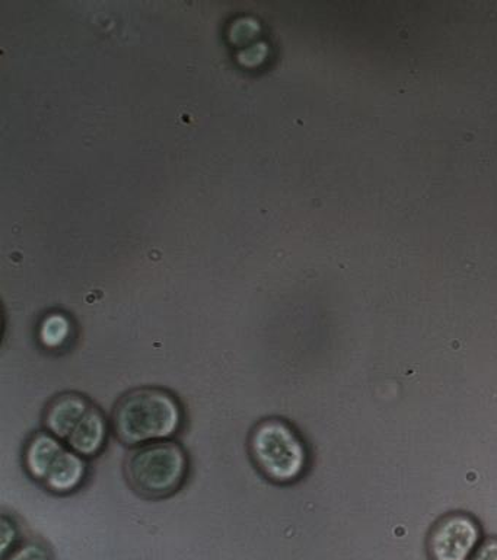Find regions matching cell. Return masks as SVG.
<instances>
[{
    "instance_id": "6da1fadb",
    "label": "cell",
    "mask_w": 497,
    "mask_h": 560,
    "mask_svg": "<svg viewBox=\"0 0 497 560\" xmlns=\"http://www.w3.org/2000/svg\"><path fill=\"white\" fill-rule=\"evenodd\" d=\"M182 422L185 411L178 398L158 387L130 389L116 402L111 415L113 432L129 448L171 440Z\"/></svg>"
},
{
    "instance_id": "7a4b0ae2",
    "label": "cell",
    "mask_w": 497,
    "mask_h": 560,
    "mask_svg": "<svg viewBox=\"0 0 497 560\" xmlns=\"http://www.w3.org/2000/svg\"><path fill=\"white\" fill-rule=\"evenodd\" d=\"M126 480L150 501L171 498L189 476V455L178 442H151L132 448L125 459Z\"/></svg>"
},
{
    "instance_id": "3957f363",
    "label": "cell",
    "mask_w": 497,
    "mask_h": 560,
    "mask_svg": "<svg viewBox=\"0 0 497 560\" xmlns=\"http://www.w3.org/2000/svg\"><path fill=\"white\" fill-rule=\"evenodd\" d=\"M46 431L84 458L98 457L106 448L108 423L106 416L88 397L67 392L46 406L43 416Z\"/></svg>"
},
{
    "instance_id": "277c9868",
    "label": "cell",
    "mask_w": 497,
    "mask_h": 560,
    "mask_svg": "<svg viewBox=\"0 0 497 560\" xmlns=\"http://www.w3.org/2000/svg\"><path fill=\"white\" fill-rule=\"evenodd\" d=\"M248 446L257 470L272 483L291 485L304 475L307 448L303 438L286 420H260L252 428Z\"/></svg>"
},
{
    "instance_id": "5b68a950",
    "label": "cell",
    "mask_w": 497,
    "mask_h": 560,
    "mask_svg": "<svg viewBox=\"0 0 497 560\" xmlns=\"http://www.w3.org/2000/svg\"><path fill=\"white\" fill-rule=\"evenodd\" d=\"M24 467L47 492L69 494L85 481L86 459L49 432H37L24 448Z\"/></svg>"
},
{
    "instance_id": "8992f818",
    "label": "cell",
    "mask_w": 497,
    "mask_h": 560,
    "mask_svg": "<svg viewBox=\"0 0 497 560\" xmlns=\"http://www.w3.org/2000/svg\"><path fill=\"white\" fill-rule=\"evenodd\" d=\"M480 528L471 516L452 514L440 520L431 529L429 555L431 560H470L477 550Z\"/></svg>"
},
{
    "instance_id": "52a82bcc",
    "label": "cell",
    "mask_w": 497,
    "mask_h": 560,
    "mask_svg": "<svg viewBox=\"0 0 497 560\" xmlns=\"http://www.w3.org/2000/svg\"><path fill=\"white\" fill-rule=\"evenodd\" d=\"M470 560H497V538H488L484 541Z\"/></svg>"
},
{
    "instance_id": "ba28073f",
    "label": "cell",
    "mask_w": 497,
    "mask_h": 560,
    "mask_svg": "<svg viewBox=\"0 0 497 560\" xmlns=\"http://www.w3.org/2000/svg\"><path fill=\"white\" fill-rule=\"evenodd\" d=\"M12 560H46V556L37 546H28L20 550Z\"/></svg>"
}]
</instances>
